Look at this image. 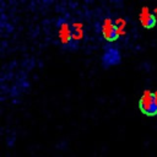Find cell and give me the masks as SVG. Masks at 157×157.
<instances>
[{
	"label": "cell",
	"mask_w": 157,
	"mask_h": 157,
	"mask_svg": "<svg viewBox=\"0 0 157 157\" xmlns=\"http://www.w3.org/2000/svg\"><path fill=\"white\" fill-rule=\"evenodd\" d=\"M58 36H59L60 43L65 48H69V49L75 48L76 43L74 40V37H72L71 25H69V22L66 20H64V18L58 21Z\"/></svg>",
	"instance_id": "obj_2"
},
{
	"label": "cell",
	"mask_w": 157,
	"mask_h": 157,
	"mask_svg": "<svg viewBox=\"0 0 157 157\" xmlns=\"http://www.w3.org/2000/svg\"><path fill=\"white\" fill-rule=\"evenodd\" d=\"M153 13H155V16H156V18H157V7L153 10Z\"/></svg>",
	"instance_id": "obj_6"
},
{
	"label": "cell",
	"mask_w": 157,
	"mask_h": 157,
	"mask_svg": "<svg viewBox=\"0 0 157 157\" xmlns=\"http://www.w3.org/2000/svg\"><path fill=\"white\" fill-rule=\"evenodd\" d=\"M101 61H102V66L105 67V69L115 66V65L121 63V53L118 48L108 44V45L104 47Z\"/></svg>",
	"instance_id": "obj_3"
},
{
	"label": "cell",
	"mask_w": 157,
	"mask_h": 157,
	"mask_svg": "<svg viewBox=\"0 0 157 157\" xmlns=\"http://www.w3.org/2000/svg\"><path fill=\"white\" fill-rule=\"evenodd\" d=\"M101 31H102V34L104 37L105 40L108 42H114L119 38V26L114 22V20H112L110 17H105L103 18L102 21V25H101Z\"/></svg>",
	"instance_id": "obj_4"
},
{
	"label": "cell",
	"mask_w": 157,
	"mask_h": 157,
	"mask_svg": "<svg viewBox=\"0 0 157 157\" xmlns=\"http://www.w3.org/2000/svg\"><path fill=\"white\" fill-rule=\"evenodd\" d=\"M139 109L147 117L157 115V92H152L150 90L144 91L139 99Z\"/></svg>",
	"instance_id": "obj_1"
},
{
	"label": "cell",
	"mask_w": 157,
	"mask_h": 157,
	"mask_svg": "<svg viewBox=\"0 0 157 157\" xmlns=\"http://www.w3.org/2000/svg\"><path fill=\"white\" fill-rule=\"evenodd\" d=\"M140 22L144 28H153L157 23V18L155 16V13L146 6H144L141 9V12H140Z\"/></svg>",
	"instance_id": "obj_5"
}]
</instances>
